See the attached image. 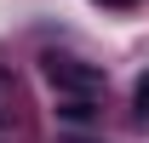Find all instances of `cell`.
Wrapping results in <instances>:
<instances>
[{
    "instance_id": "6da1fadb",
    "label": "cell",
    "mask_w": 149,
    "mask_h": 143,
    "mask_svg": "<svg viewBox=\"0 0 149 143\" xmlns=\"http://www.w3.org/2000/svg\"><path fill=\"white\" fill-rule=\"evenodd\" d=\"M40 63H46V80H52L57 97H97L103 92V69H92V63H80L69 52H46Z\"/></svg>"
},
{
    "instance_id": "7a4b0ae2",
    "label": "cell",
    "mask_w": 149,
    "mask_h": 143,
    "mask_svg": "<svg viewBox=\"0 0 149 143\" xmlns=\"http://www.w3.org/2000/svg\"><path fill=\"white\" fill-rule=\"evenodd\" d=\"M92 103L97 97H57V115L63 120H92Z\"/></svg>"
},
{
    "instance_id": "3957f363",
    "label": "cell",
    "mask_w": 149,
    "mask_h": 143,
    "mask_svg": "<svg viewBox=\"0 0 149 143\" xmlns=\"http://www.w3.org/2000/svg\"><path fill=\"white\" fill-rule=\"evenodd\" d=\"M132 103H138V115H143V120H149V74H143V80H138V92H132Z\"/></svg>"
},
{
    "instance_id": "277c9868",
    "label": "cell",
    "mask_w": 149,
    "mask_h": 143,
    "mask_svg": "<svg viewBox=\"0 0 149 143\" xmlns=\"http://www.w3.org/2000/svg\"><path fill=\"white\" fill-rule=\"evenodd\" d=\"M109 6H126V0H109Z\"/></svg>"
}]
</instances>
